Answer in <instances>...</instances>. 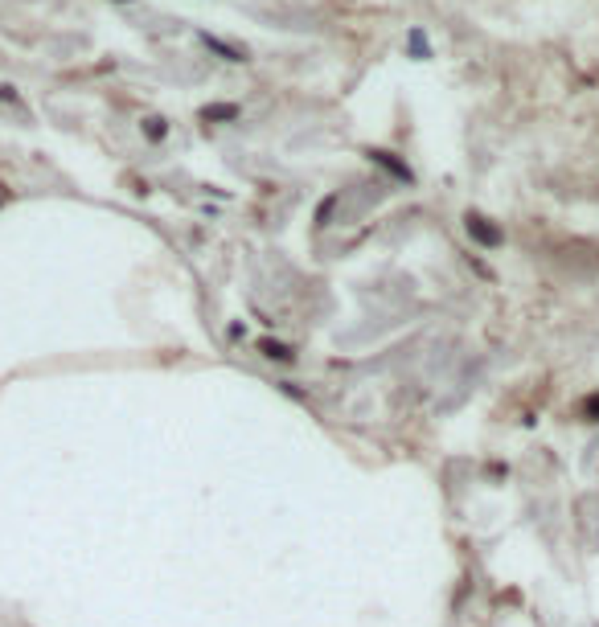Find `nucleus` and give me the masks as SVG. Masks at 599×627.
Here are the masks:
<instances>
[{
    "label": "nucleus",
    "instance_id": "nucleus-1",
    "mask_svg": "<svg viewBox=\"0 0 599 627\" xmlns=\"http://www.w3.org/2000/svg\"><path fill=\"white\" fill-rule=\"evenodd\" d=\"M468 234H476V238L488 242V247H497L501 242V234L493 230V226H484V217H472V214H468Z\"/></svg>",
    "mask_w": 599,
    "mask_h": 627
},
{
    "label": "nucleus",
    "instance_id": "nucleus-2",
    "mask_svg": "<svg viewBox=\"0 0 599 627\" xmlns=\"http://www.w3.org/2000/svg\"><path fill=\"white\" fill-rule=\"evenodd\" d=\"M263 353H267V357H280V361H292V348H283V345H271V341H267V345H263Z\"/></svg>",
    "mask_w": 599,
    "mask_h": 627
}]
</instances>
